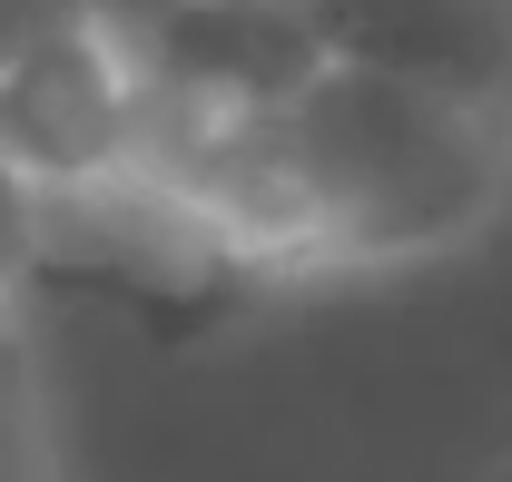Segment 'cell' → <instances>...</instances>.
Returning <instances> with one entry per match:
<instances>
[{
    "label": "cell",
    "instance_id": "obj_5",
    "mask_svg": "<svg viewBox=\"0 0 512 482\" xmlns=\"http://www.w3.org/2000/svg\"><path fill=\"white\" fill-rule=\"evenodd\" d=\"M69 10H79V0H0V40H10V30H40V20H69Z\"/></svg>",
    "mask_w": 512,
    "mask_h": 482
},
{
    "label": "cell",
    "instance_id": "obj_6",
    "mask_svg": "<svg viewBox=\"0 0 512 482\" xmlns=\"http://www.w3.org/2000/svg\"><path fill=\"white\" fill-rule=\"evenodd\" d=\"M99 30H119V20H148V10H178V0H79Z\"/></svg>",
    "mask_w": 512,
    "mask_h": 482
},
{
    "label": "cell",
    "instance_id": "obj_1",
    "mask_svg": "<svg viewBox=\"0 0 512 482\" xmlns=\"http://www.w3.org/2000/svg\"><path fill=\"white\" fill-rule=\"evenodd\" d=\"M109 40L138 79V109H178V119H247L325 69L306 0H178L119 20Z\"/></svg>",
    "mask_w": 512,
    "mask_h": 482
},
{
    "label": "cell",
    "instance_id": "obj_3",
    "mask_svg": "<svg viewBox=\"0 0 512 482\" xmlns=\"http://www.w3.org/2000/svg\"><path fill=\"white\" fill-rule=\"evenodd\" d=\"M0 482H60L50 404H40V355H30V325L10 305H0Z\"/></svg>",
    "mask_w": 512,
    "mask_h": 482
},
{
    "label": "cell",
    "instance_id": "obj_2",
    "mask_svg": "<svg viewBox=\"0 0 512 482\" xmlns=\"http://www.w3.org/2000/svg\"><path fill=\"white\" fill-rule=\"evenodd\" d=\"M325 60L424 79L512 119V0H306Z\"/></svg>",
    "mask_w": 512,
    "mask_h": 482
},
{
    "label": "cell",
    "instance_id": "obj_4",
    "mask_svg": "<svg viewBox=\"0 0 512 482\" xmlns=\"http://www.w3.org/2000/svg\"><path fill=\"white\" fill-rule=\"evenodd\" d=\"M20 276H30V178L0 158V305L20 296Z\"/></svg>",
    "mask_w": 512,
    "mask_h": 482
}]
</instances>
